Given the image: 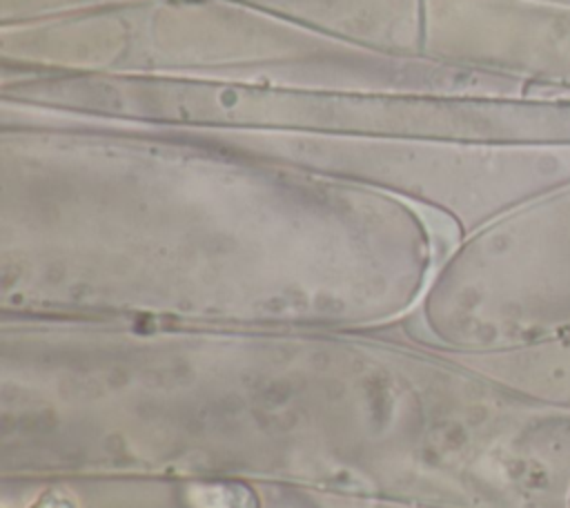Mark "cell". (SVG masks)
Returning a JSON list of instances; mask_svg holds the SVG:
<instances>
[{"instance_id": "7a4b0ae2", "label": "cell", "mask_w": 570, "mask_h": 508, "mask_svg": "<svg viewBox=\"0 0 570 508\" xmlns=\"http://www.w3.org/2000/svg\"><path fill=\"white\" fill-rule=\"evenodd\" d=\"M29 508H76V499L65 490H47Z\"/></svg>"}, {"instance_id": "6da1fadb", "label": "cell", "mask_w": 570, "mask_h": 508, "mask_svg": "<svg viewBox=\"0 0 570 508\" xmlns=\"http://www.w3.org/2000/svg\"><path fill=\"white\" fill-rule=\"evenodd\" d=\"M194 508H256L254 495L236 483H198L189 488Z\"/></svg>"}]
</instances>
